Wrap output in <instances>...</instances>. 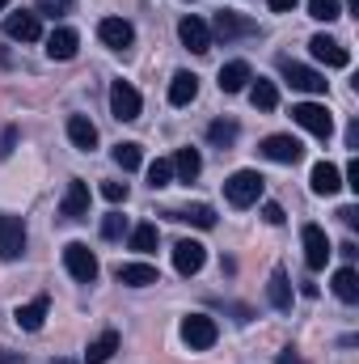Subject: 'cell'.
I'll use <instances>...</instances> for the list:
<instances>
[{"mask_svg": "<svg viewBox=\"0 0 359 364\" xmlns=\"http://www.w3.org/2000/svg\"><path fill=\"white\" fill-rule=\"evenodd\" d=\"M258 195H263V174L258 170H237V174L224 178V199L233 208H250V203H258Z\"/></svg>", "mask_w": 359, "mask_h": 364, "instance_id": "cell-1", "label": "cell"}, {"mask_svg": "<svg viewBox=\"0 0 359 364\" xmlns=\"http://www.w3.org/2000/svg\"><path fill=\"white\" fill-rule=\"evenodd\" d=\"M182 339L190 343V352H207V348L220 339V326H216V318H207V314H186V318H182Z\"/></svg>", "mask_w": 359, "mask_h": 364, "instance_id": "cell-2", "label": "cell"}, {"mask_svg": "<svg viewBox=\"0 0 359 364\" xmlns=\"http://www.w3.org/2000/svg\"><path fill=\"white\" fill-rule=\"evenodd\" d=\"M64 267H68V275H72L77 284H93L97 272H101V267H97V255H93L85 242H68V246H64Z\"/></svg>", "mask_w": 359, "mask_h": 364, "instance_id": "cell-3", "label": "cell"}, {"mask_svg": "<svg viewBox=\"0 0 359 364\" xmlns=\"http://www.w3.org/2000/svg\"><path fill=\"white\" fill-rule=\"evenodd\" d=\"M292 119H296L304 132H313L317 140H330V136H334V119H330V110L317 106V102H300V106H292Z\"/></svg>", "mask_w": 359, "mask_h": 364, "instance_id": "cell-4", "label": "cell"}, {"mask_svg": "<svg viewBox=\"0 0 359 364\" xmlns=\"http://www.w3.org/2000/svg\"><path fill=\"white\" fill-rule=\"evenodd\" d=\"M300 242H304V263H309V272H321V267L330 263V255H334L326 229H321V225H304V229H300Z\"/></svg>", "mask_w": 359, "mask_h": 364, "instance_id": "cell-5", "label": "cell"}, {"mask_svg": "<svg viewBox=\"0 0 359 364\" xmlns=\"http://www.w3.org/2000/svg\"><path fill=\"white\" fill-rule=\"evenodd\" d=\"M140 110H144V102H140V90H136V85H127V81H114V85H110V114H114L118 123L140 119Z\"/></svg>", "mask_w": 359, "mask_h": 364, "instance_id": "cell-6", "label": "cell"}, {"mask_svg": "<svg viewBox=\"0 0 359 364\" xmlns=\"http://www.w3.org/2000/svg\"><path fill=\"white\" fill-rule=\"evenodd\" d=\"M26 255V220L21 216H0V259L13 263Z\"/></svg>", "mask_w": 359, "mask_h": 364, "instance_id": "cell-7", "label": "cell"}, {"mask_svg": "<svg viewBox=\"0 0 359 364\" xmlns=\"http://www.w3.org/2000/svg\"><path fill=\"white\" fill-rule=\"evenodd\" d=\"M178 38H182V47L194 51V55H207V51H211V30H207V21L194 17V13H186L178 21Z\"/></svg>", "mask_w": 359, "mask_h": 364, "instance_id": "cell-8", "label": "cell"}, {"mask_svg": "<svg viewBox=\"0 0 359 364\" xmlns=\"http://www.w3.org/2000/svg\"><path fill=\"white\" fill-rule=\"evenodd\" d=\"M97 38L110 47V51H127L136 43V26L127 17H101L97 21Z\"/></svg>", "mask_w": 359, "mask_h": 364, "instance_id": "cell-9", "label": "cell"}, {"mask_svg": "<svg viewBox=\"0 0 359 364\" xmlns=\"http://www.w3.org/2000/svg\"><path fill=\"white\" fill-rule=\"evenodd\" d=\"M309 51H313V60L326 64V68H347V64H351V51H347L338 38H330V34H313V38H309Z\"/></svg>", "mask_w": 359, "mask_h": 364, "instance_id": "cell-10", "label": "cell"}, {"mask_svg": "<svg viewBox=\"0 0 359 364\" xmlns=\"http://www.w3.org/2000/svg\"><path fill=\"white\" fill-rule=\"evenodd\" d=\"M279 73H283V81H287L292 90L326 93V77H321V73H313V68H304V64H296V60H279Z\"/></svg>", "mask_w": 359, "mask_h": 364, "instance_id": "cell-11", "label": "cell"}, {"mask_svg": "<svg viewBox=\"0 0 359 364\" xmlns=\"http://www.w3.org/2000/svg\"><path fill=\"white\" fill-rule=\"evenodd\" d=\"M258 153H263L267 161H279V166H296V161L304 157V144H300L296 136H267Z\"/></svg>", "mask_w": 359, "mask_h": 364, "instance_id": "cell-12", "label": "cell"}, {"mask_svg": "<svg viewBox=\"0 0 359 364\" xmlns=\"http://www.w3.org/2000/svg\"><path fill=\"white\" fill-rule=\"evenodd\" d=\"M4 34L13 38V43H34V38H43V21H38V13H9L4 17Z\"/></svg>", "mask_w": 359, "mask_h": 364, "instance_id": "cell-13", "label": "cell"}, {"mask_svg": "<svg viewBox=\"0 0 359 364\" xmlns=\"http://www.w3.org/2000/svg\"><path fill=\"white\" fill-rule=\"evenodd\" d=\"M60 216H68V220H85L89 216V182H81V178L68 182L64 203H60Z\"/></svg>", "mask_w": 359, "mask_h": 364, "instance_id": "cell-14", "label": "cell"}, {"mask_svg": "<svg viewBox=\"0 0 359 364\" xmlns=\"http://www.w3.org/2000/svg\"><path fill=\"white\" fill-rule=\"evenodd\" d=\"M203 263H207V246H199V242H190V237H182L178 246H174V267H178L182 275H199Z\"/></svg>", "mask_w": 359, "mask_h": 364, "instance_id": "cell-15", "label": "cell"}, {"mask_svg": "<svg viewBox=\"0 0 359 364\" xmlns=\"http://www.w3.org/2000/svg\"><path fill=\"white\" fill-rule=\"evenodd\" d=\"M118 275V284H127V288H148V284H161V275L153 263H118L114 267Z\"/></svg>", "mask_w": 359, "mask_h": 364, "instance_id": "cell-16", "label": "cell"}, {"mask_svg": "<svg viewBox=\"0 0 359 364\" xmlns=\"http://www.w3.org/2000/svg\"><path fill=\"white\" fill-rule=\"evenodd\" d=\"M77 43H81V38H77L72 26H55V30L47 34V55H51V60H72V55H77Z\"/></svg>", "mask_w": 359, "mask_h": 364, "instance_id": "cell-17", "label": "cell"}, {"mask_svg": "<svg viewBox=\"0 0 359 364\" xmlns=\"http://www.w3.org/2000/svg\"><path fill=\"white\" fill-rule=\"evenodd\" d=\"M250 81H254V73H250L245 60H228V64L220 68V90L224 93H241Z\"/></svg>", "mask_w": 359, "mask_h": 364, "instance_id": "cell-18", "label": "cell"}, {"mask_svg": "<svg viewBox=\"0 0 359 364\" xmlns=\"http://www.w3.org/2000/svg\"><path fill=\"white\" fill-rule=\"evenodd\" d=\"M47 309H51V301L47 296H34V301H26V305H17V326L21 331H43V318H47Z\"/></svg>", "mask_w": 359, "mask_h": 364, "instance_id": "cell-19", "label": "cell"}, {"mask_svg": "<svg viewBox=\"0 0 359 364\" xmlns=\"http://www.w3.org/2000/svg\"><path fill=\"white\" fill-rule=\"evenodd\" d=\"M170 220H182V225H194V229H216V212L207 203H190V208H174L165 212Z\"/></svg>", "mask_w": 359, "mask_h": 364, "instance_id": "cell-20", "label": "cell"}, {"mask_svg": "<svg viewBox=\"0 0 359 364\" xmlns=\"http://www.w3.org/2000/svg\"><path fill=\"white\" fill-rule=\"evenodd\" d=\"M170 166H174V178L178 182H194L199 174H203V157H199V149H178Z\"/></svg>", "mask_w": 359, "mask_h": 364, "instance_id": "cell-21", "label": "cell"}, {"mask_svg": "<svg viewBox=\"0 0 359 364\" xmlns=\"http://www.w3.org/2000/svg\"><path fill=\"white\" fill-rule=\"evenodd\" d=\"M68 140H72L81 153H93V149H97V127H93L85 114H72V119H68Z\"/></svg>", "mask_w": 359, "mask_h": 364, "instance_id": "cell-22", "label": "cell"}, {"mask_svg": "<svg viewBox=\"0 0 359 364\" xmlns=\"http://www.w3.org/2000/svg\"><path fill=\"white\" fill-rule=\"evenodd\" d=\"M309 182H313V191H317V195H334V191L343 186V174H338V166L317 161V166H313V174H309Z\"/></svg>", "mask_w": 359, "mask_h": 364, "instance_id": "cell-23", "label": "cell"}, {"mask_svg": "<svg viewBox=\"0 0 359 364\" xmlns=\"http://www.w3.org/2000/svg\"><path fill=\"white\" fill-rule=\"evenodd\" d=\"M199 97V77L194 73H174V81H170V102L174 106H190Z\"/></svg>", "mask_w": 359, "mask_h": 364, "instance_id": "cell-24", "label": "cell"}, {"mask_svg": "<svg viewBox=\"0 0 359 364\" xmlns=\"http://www.w3.org/2000/svg\"><path fill=\"white\" fill-rule=\"evenodd\" d=\"M114 352H118V331H101L89 348H85V364H106Z\"/></svg>", "mask_w": 359, "mask_h": 364, "instance_id": "cell-25", "label": "cell"}, {"mask_svg": "<svg viewBox=\"0 0 359 364\" xmlns=\"http://www.w3.org/2000/svg\"><path fill=\"white\" fill-rule=\"evenodd\" d=\"M267 296H270V305H275V309H292V279H287L283 267H275V272H270Z\"/></svg>", "mask_w": 359, "mask_h": 364, "instance_id": "cell-26", "label": "cell"}, {"mask_svg": "<svg viewBox=\"0 0 359 364\" xmlns=\"http://www.w3.org/2000/svg\"><path fill=\"white\" fill-rule=\"evenodd\" d=\"M334 296H338V301H347V305H355V301H359V275H355V267H338V272H334Z\"/></svg>", "mask_w": 359, "mask_h": 364, "instance_id": "cell-27", "label": "cell"}, {"mask_svg": "<svg viewBox=\"0 0 359 364\" xmlns=\"http://www.w3.org/2000/svg\"><path fill=\"white\" fill-rule=\"evenodd\" d=\"M114 166H118L123 174L140 170V166H144V149H140L136 140H123V144H114Z\"/></svg>", "mask_w": 359, "mask_h": 364, "instance_id": "cell-28", "label": "cell"}, {"mask_svg": "<svg viewBox=\"0 0 359 364\" xmlns=\"http://www.w3.org/2000/svg\"><path fill=\"white\" fill-rule=\"evenodd\" d=\"M216 34L228 43V38H237V34H254V26H250L245 17H237V13H216Z\"/></svg>", "mask_w": 359, "mask_h": 364, "instance_id": "cell-29", "label": "cell"}, {"mask_svg": "<svg viewBox=\"0 0 359 364\" xmlns=\"http://www.w3.org/2000/svg\"><path fill=\"white\" fill-rule=\"evenodd\" d=\"M157 242H161L157 225H136V229H131V250H136V255H153Z\"/></svg>", "mask_w": 359, "mask_h": 364, "instance_id": "cell-30", "label": "cell"}, {"mask_svg": "<svg viewBox=\"0 0 359 364\" xmlns=\"http://www.w3.org/2000/svg\"><path fill=\"white\" fill-rule=\"evenodd\" d=\"M250 102H254V110H275L279 106V90H275V81H254V90H250Z\"/></svg>", "mask_w": 359, "mask_h": 364, "instance_id": "cell-31", "label": "cell"}, {"mask_svg": "<svg viewBox=\"0 0 359 364\" xmlns=\"http://www.w3.org/2000/svg\"><path fill=\"white\" fill-rule=\"evenodd\" d=\"M207 140H211L216 149H228V144L237 140V123H233V119H216V123L207 127Z\"/></svg>", "mask_w": 359, "mask_h": 364, "instance_id": "cell-32", "label": "cell"}, {"mask_svg": "<svg viewBox=\"0 0 359 364\" xmlns=\"http://www.w3.org/2000/svg\"><path fill=\"white\" fill-rule=\"evenodd\" d=\"M309 17H317V21H338V17H343V0H309Z\"/></svg>", "mask_w": 359, "mask_h": 364, "instance_id": "cell-33", "label": "cell"}, {"mask_svg": "<svg viewBox=\"0 0 359 364\" xmlns=\"http://www.w3.org/2000/svg\"><path fill=\"white\" fill-rule=\"evenodd\" d=\"M170 178H174L170 157H157V161L148 166V186H153V191H161V186H170Z\"/></svg>", "mask_w": 359, "mask_h": 364, "instance_id": "cell-34", "label": "cell"}, {"mask_svg": "<svg viewBox=\"0 0 359 364\" xmlns=\"http://www.w3.org/2000/svg\"><path fill=\"white\" fill-rule=\"evenodd\" d=\"M123 233H127V216H123V212L101 216V237H106V242H118Z\"/></svg>", "mask_w": 359, "mask_h": 364, "instance_id": "cell-35", "label": "cell"}, {"mask_svg": "<svg viewBox=\"0 0 359 364\" xmlns=\"http://www.w3.org/2000/svg\"><path fill=\"white\" fill-rule=\"evenodd\" d=\"M101 199L123 203V199H127V182H101Z\"/></svg>", "mask_w": 359, "mask_h": 364, "instance_id": "cell-36", "label": "cell"}, {"mask_svg": "<svg viewBox=\"0 0 359 364\" xmlns=\"http://www.w3.org/2000/svg\"><path fill=\"white\" fill-rule=\"evenodd\" d=\"M263 220H267V225H283L287 216H283V208H279V203H263Z\"/></svg>", "mask_w": 359, "mask_h": 364, "instance_id": "cell-37", "label": "cell"}, {"mask_svg": "<svg viewBox=\"0 0 359 364\" xmlns=\"http://www.w3.org/2000/svg\"><path fill=\"white\" fill-rule=\"evenodd\" d=\"M13 144H17V132L9 127V132H4V140H0V157H9V153H13Z\"/></svg>", "mask_w": 359, "mask_h": 364, "instance_id": "cell-38", "label": "cell"}, {"mask_svg": "<svg viewBox=\"0 0 359 364\" xmlns=\"http://www.w3.org/2000/svg\"><path fill=\"white\" fill-rule=\"evenodd\" d=\"M338 216H343V225H351V229L359 225V208H338Z\"/></svg>", "mask_w": 359, "mask_h": 364, "instance_id": "cell-39", "label": "cell"}, {"mask_svg": "<svg viewBox=\"0 0 359 364\" xmlns=\"http://www.w3.org/2000/svg\"><path fill=\"white\" fill-rule=\"evenodd\" d=\"M347 186H351V191H359V161H351V166H347Z\"/></svg>", "mask_w": 359, "mask_h": 364, "instance_id": "cell-40", "label": "cell"}, {"mask_svg": "<svg viewBox=\"0 0 359 364\" xmlns=\"http://www.w3.org/2000/svg\"><path fill=\"white\" fill-rule=\"evenodd\" d=\"M296 4H300V0H270V9H275V13H292Z\"/></svg>", "mask_w": 359, "mask_h": 364, "instance_id": "cell-41", "label": "cell"}, {"mask_svg": "<svg viewBox=\"0 0 359 364\" xmlns=\"http://www.w3.org/2000/svg\"><path fill=\"white\" fill-rule=\"evenodd\" d=\"M347 144H351V149H359V123H351V127H347Z\"/></svg>", "mask_w": 359, "mask_h": 364, "instance_id": "cell-42", "label": "cell"}, {"mask_svg": "<svg viewBox=\"0 0 359 364\" xmlns=\"http://www.w3.org/2000/svg\"><path fill=\"white\" fill-rule=\"evenodd\" d=\"M279 364H304V360H300V356H296V352H292V348H287V352H283V356H279Z\"/></svg>", "mask_w": 359, "mask_h": 364, "instance_id": "cell-43", "label": "cell"}, {"mask_svg": "<svg viewBox=\"0 0 359 364\" xmlns=\"http://www.w3.org/2000/svg\"><path fill=\"white\" fill-rule=\"evenodd\" d=\"M0 364H17V356H9V352H0Z\"/></svg>", "mask_w": 359, "mask_h": 364, "instance_id": "cell-44", "label": "cell"}, {"mask_svg": "<svg viewBox=\"0 0 359 364\" xmlns=\"http://www.w3.org/2000/svg\"><path fill=\"white\" fill-rule=\"evenodd\" d=\"M68 4H72V0H55V9H68Z\"/></svg>", "mask_w": 359, "mask_h": 364, "instance_id": "cell-45", "label": "cell"}, {"mask_svg": "<svg viewBox=\"0 0 359 364\" xmlns=\"http://www.w3.org/2000/svg\"><path fill=\"white\" fill-rule=\"evenodd\" d=\"M347 4H351V13H359V0H347Z\"/></svg>", "mask_w": 359, "mask_h": 364, "instance_id": "cell-46", "label": "cell"}, {"mask_svg": "<svg viewBox=\"0 0 359 364\" xmlns=\"http://www.w3.org/2000/svg\"><path fill=\"white\" fill-rule=\"evenodd\" d=\"M4 9H9V0H0V13H4Z\"/></svg>", "mask_w": 359, "mask_h": 364, "instance_id": "cell-47", "label": "cell"}, {"mask_svg": "<svg viewBox=\"0 0 359 364\" xmlns=\"http://www.w3.org/2000/svg\"><path fill=\"white\" fill-rule=\"evenodd\" d=\"M51 364H72V360H51Z\"/></svg>", "mask_w": 359, "mask_h": 364, "instance_id": "cell-48", "label": "cell"}]
</instances>
